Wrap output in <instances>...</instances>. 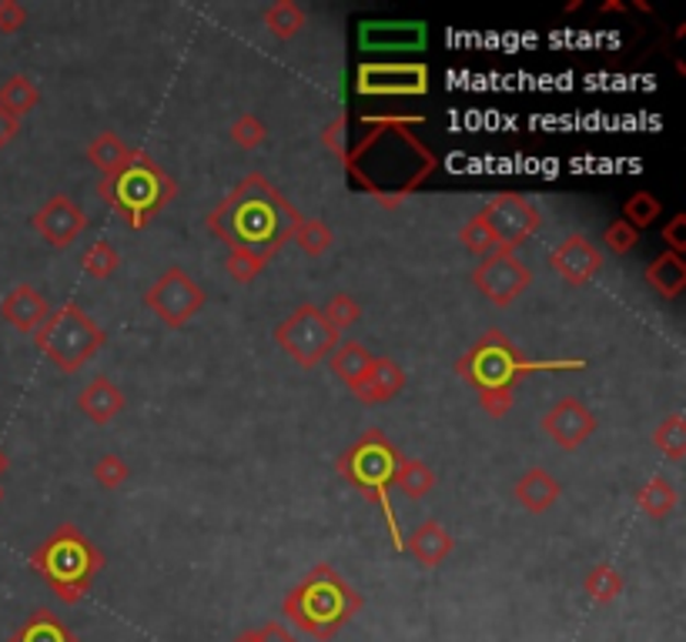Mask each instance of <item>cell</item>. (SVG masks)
Instances as JSON below:
<instances>
[{
	"instance_id": "6da1fadb",
	"label": "cell",
	"mask_w": 686,
	"mask_h": 642,
	"mask_svg": "<svg viewBox=\"0 0 686 642\" xmlns=\"http://www.w3.org/2000/svg\"><path fill=\"white\" fill-rule=\"evenodd\" d=\"M299 221L302 211L255 171L214 205L205 224L228 248H248L275 258L284 242H292Z\"/></svg>"
},
{
	"instance_id": "7a4b0ae2",
	"label": "cell",
	"mask_w": 686,
	"mask_h": 642,
	"mask_svg": "<svg viewBox=\"0 0 686 642\" xmlns=\"http://www.w3.org/2000/svg\"><path fill=\"white\" fill-rule=\"evenodd\" d=\"M583 362H526L520 355L516 341L505 331L489 328L473 348H466V355L455 362V375H460L476 395L482 412L492 419H505L516 405V385L539 372V369H580Z\"/></svg>"
},
{
	"instance_id": "3957f363",
	"label": "cell",
	"mask_w": 686,
	"mask_h": 642,
	"mask_svg": "<svg viewBox=\"0 0 686 642\" xmlns=\"http://www.w3.org/2000/svg\"><path fill=\"white\" fill-rule=\"evenodd\" d=\"M281 612L299 632L318 642H328L362 612V596L359 590H352V582L346 575H338L328 562H318L299 586L281 599Z\"/></svg>"
},
{
	"instance_id": "277c9868",
	"label": "cell",
	"mask_w": 686,
	"mask_h": 642,
	"mask_svg": "<svg viewBox=\"0 0 686 642\" xmlns=\"http://www.w3.org/2000/svg\"><path fill=\"white\" fill-rule=\"evenodd\" d=\"M97 191L131 231H141L178 198V182L148 151L131 148L118 171L104 174Z\"/></svg>"
},
{
	"instance_id": "5b68a950",
	"label": "cell",
	"mask_w": 686,
	"mask_h": 642,
	"mask_svg": "<svg viewBox=\"0 0 686 642\" xmlns=\"http://www.w3.org/2000/svg\"><path fill=\"white\" fill-rule=\"evenodd\" d=\"M31 569L47 582L65 606H78L88 599L97 572L104 569V556L78 525H57L34 549Z\"/></svg>"
},
{
	"instance_id": "8992f818",
	"label": "cell",
	"mask_w": 686,
	"mask_h": 642,
	"mask_svg": "<svg viewBox=\"0 0 686 642\" xmlns=\"http://www.w3.org/2000/svg\"><path fill=\"white\" fill-rule=\"evenodd\" d=\"M398 452L382 429H369L362 439H356L346 452L335 458V472L346 479L356 492H362L369 502H375V509L382 512L385 525H388V536H392V546L403 552V533H398V518L392 512V502H388V489H392V479H395V469H398Z\"/></svg>"
},
{
	"instance_id": "52a82bcc",
	"label": "cell",
	"mask_w": 686,
	"mask_h": 642,
	"mask_svg": "<svg viewBox=\"0 0 686 642\" xmlns=\"http://www.w3.org/2000/svg\"><path fill=\"white\" fill-rule=\"evenodd\" d=\"M31 338L65 375L81 372L107 345V331L78 302L57 305Z\"/></svg>"
},
{
	"instance_id": "ba28073f",
	"label": "cell",
	"mask_w": 686,
	"mask_h": 642,
	"mask_svg": "<svg viewBox=\"0 0 686 642\" xmlns=\"http://www.w3.org/2000/svg\"><path fill=\"white\" fill-rule=\"evenodd\" d=\"M275 345L299 369H318L338 348V331L325 322L318 305H299L289 318L278 322Z\"/></svg>"
},
{
	"instance_id": "9c48e42d",
	"label": "cell",
	"mask_w": 686,
	"mask_h": 642,
	"mask_svg": "<svg viewBox=\"0 0 686 642\" xmlns=\"http://www.w3.org/2000/svg\"><path fill=\"white\" fill-rule=\"evenodd\" d=\"M144 308H151L167 328H182L205 308V291L185 268H167L144 291Z\"/></svg>"
},
{
	"instance_id": "30bf717a",
	"label": "cell",
	"mask_w": 686,
	"mask_h": 642,
	"mask_svg": "<svg viewBox=\"0 0 686 642\" xmlns=\"http://www.w3.org/2000/svg\"><path fill=\"white\" fill-rule=\"evenodd\" d=\"M479 218L486 221V227L492 231V238L499 248H509V252H516L520 245H526L539 224H543V214L533 201H526L523 195H496L486 201V208L479 211Z\"/></svg>"
},
{
	"instance_id": "8fae6325",
	"label": "cell",
	"mask_w": 686,
	"mask_h": 642,
	"mask_svg": "<svg viewBox=\"0 0 686 642\" xmlns=\"http://www.w3.org/2000/svg\"><path fill=\"white\" fill-rule=\"evenodd\" d=\"M473 284L479 288V295H486L489 305L496 308H509L523 291L533 284V271L516 258V252L509 248H496L489 252L476 271H473Z\"/></svg>"
},
{
	"instance_id": "7c38bea8",
	"label": "cell",
	"mask_w": 686,
	"mask_h": 642,
	"mask_svg": "<svg viewBox=\"0 0 686 642\" xmlns=\"http://www.w3.org/2000/svg\"><path fill=\"white\" fill-rule=\"evenodd\" d=\"M356 91L362 97H419L429 91V68L419 61L362 65Z\"/></svg>"
},
{
	"instance_id": "4fadbf2b",
	"label": "cell",
	"mask_w": 686,
	"mask_h": 642,
	"mask_svg": "<svg viewBox=\"0 0 686 642\" xmlns=\"http://www.w3.org/2000/svg\"><path fill=\"white\" fill-rule=\"evenodd\" d=\"M31 224H34V231H37V235H40L50 248H68V245H74V242L84 235L88 214H84V208H81L74 198H68V195H54V198H47V201L37 208V214L31 218Z\"/></svg>"
},
{
	"instance_id": "5bb4252c",
	"label": "cell",
	"mask_w": 686,
	"mask_h": 642,
	"mask_svg": "<svg viewBox=\"0 0 686 642\" xmlns=\"http://www.w3.org/2000/svg\"><path fill=\"white\" fill-rule=\"evenodd\" d=\"M543 432L562 448V452H577L583 442L593 439L596 432V416L586 408V401L566 395L559 398L549 412L543 416Z\"/></svg>"
},
{
	"instance_id": "9a60e30c",
	"label": "cell",
	"mask_w": 686,
	"mask_h": 642,
	"mask_svg": "<svg viewBox=\"0 0 686 642\" xmlns=\"http://www.w3.org/2000/svg\"><path fill=\"white\" fill-rule=\"evenodd\" d=\"M549 265L566 284L580 288V284H590L603 271V252L586 235H569L559 248L549 252Z\"/></svg>"
},
{
	"instance_id": "2e32d148",
	"label": "cell",
	"mask_w": 686,
	"mask_h": 642,
	"mask_svg": "<svg viewBox=\"0 0 686 642\" xmlns=\"http://www.w3.org/2000/svg\"><path fill=\"white\" fill-rule=\"evenodd\" d=\"M0 315H4V322L14 328V331H21V335H34L40 325H44V318L50 315V305H47V299L40 295V291L34 288V284H27V281H21V284H14L4 299H0Z\"/></svg>"
},
{
	"instance_id": "e0dca14e",
	"label": "cell",
	"mask_w": 686,
	"mask_h": 642,
	"mask_svg": "<svg viewBox=\"0 0 686 642\" xmlns=\"http://www.w3.org/2000/svg\"><path fill=\"white\" fill-rule=\"evenodd\" d=\"M406 388V369L392 362V359H372V365L365 369V375L349 388L362 405H382L392 401L398 392Z\"/></svg>"
},
{
	"instance_id": "ac0fdd59",
	"label": "cell",
	"mask_w": 686,
	"mask_h": 642,
	"mask_svg": "<svg viewBox=\"0 0 686 642\" xmlns=\"http://www.w3.org/2000/svg\"><path fill=\"white\" fill-rule=\"evenodd\" d=\"M455 549V539L445 533V525L435 518H426L422 525L409 533V539H403V552H409L422 569H435L442 565Z\"/></svg>"
},
{
	"instance_id": "d6986e66",
	"label": "cell",
	"mask_w": 686,
	"mask_h": 642,
	"mask_svg": "<svg viewBox=\"0 0 686 642\" xmlns=\"http://www.w3.org/2000/svg\"><path fill=\"white\" fill-rule=\"evenodd\" d=\"M78 408L81 416L94 425H111L114 419H118V412L125 408V392L114 385L111 378L97 375L94 382H88L78 395Z\"/></svg>"
},
{
	"instance_id": "ffe728a7",
	"label": "cell",
	"mask_w": 686,
	"mask_h": 642,
	"mask_svg": "<svg viewBox=\"0 0 686 642\" xmlns=\"http://www.w3.org/2000/svg\"><path fill=\"white\" fill-rule=\"evenodd\" d=\"M559 495H562L559 479L553 472L539 469V465H536V469H526L516 479V486H512V499H516V505L526 509V512H533V515L549 512L559 502Z\"/></svg>"
},
{
	"instance_id": "44dd1931",
	"label": "cell",
	"mask_w": 686,
	"mask_h": 642,
	"mask_svg": "<svg viewBox=\"0 0 686 642\" xmlns=\"http://www.w3.org/2000/svg\"><path fill=\"white\" fill-rule=\"evenodd\" d=\"M359 44L369 50H416L426 44V24H362Z\"/></svg>"
},
{
	"instance_id": "7402d4cb",
	"label": "cell",
	"mask_w": 686,
	"mask_h": 642,
	"mask_svg": "<svg viewBox=\"0 0 686 642\" xmlns=\"http://www.w3.org/2000/svg\"><path fill=\"white\" fill-rule=\"evenodd\" d=\"M643 281L656 291V295L663 299H679L683 295V288H686V258L666 252L660 258H653L643 271Z\"/></svg>"
},
{
	"instance_id": "603a6c76",
	"label": "cell",
	"mask_w": 686,
	"mask_h": 642,
	"mask_svg": "<svg viewBox=\"0 0 686 642\" xmlns=\"http://www.w3.org/2000/svg\"><path fill=\"white\" fill-rule=\"evenodd\" d=\"M11 642H78V635L65 626L61 616H54L50 609H37L18 626Z\"/></svg>"
},
{
	"instance_id": "cb8c5ba5",
	"label": "cell",
	"mask_w": 686,
	"mask_h": 642,
	"mask_svg": "<svg viewBox=\"0 0 686 642\" xmlns=\"http://www.w3.org/2000/svg\"><path fill=\"white\" fill-rule=\"evenodd\" d=\"M372 352L362 345V341H356V338H349V341H338V348L328 355V369H332V375L338 378V382H346L349 388L365 375V369L372 365Z\"/></svg>"
},
{
	"instance_id": "d4e9b609",
	"label": "cell",
	"mask_w": 686,
	"mask_h": 642,
	"mask_svg": "<svg viewBox=\"0 0 686 642\" xmlns=\"http://www.w3.org/2000/svg\"><path fill=\"white\" fill-rule=\"evenodd\" d=\"M392 486H398L406 499H426L432 489H435V472L429 469V462L422 458H398V469H395V479Z\"/></svg>"
},
{
	"instance_id": "484cf974",
	"label": "cell",
	"mask_w": 686,
	"mask_h": 642,
	"mask_svg": "<svg viewBox=\"0 0 686 642\" xmlns=\"http://www.w3.org/2000/svg\"><path fill=\"white\" fill-rule=\"evenodd\" d=\"M583 590L596 606H609L623 596L626 582L619 575V569L613 562H596L586 575H583Z\"/></svg>"
},
{
	"instance_id": "4316f807",
	"label": "cell",
	"mask_w": 686,
	"mask_h": 642,
	"mask_svg": "<svg viewBox=\"0 0 686 642\" xmlns=\"http://www.w3.org/2000/svg\"><path fill=\"white\" fill-rule=\"evenodd\" d=\"M261 21H265V27H268L278 40H292V37H299L302 27H305V11L295 4V0H275V4L265 8Z\"/></svg>"
},
{
	"instance_id": "83f0119b",
	"label": "cell",
	"mask_w": 686,
	"mask_h": 642,
	"mask_svg": "<svg viewBox=\"0 0 686 642\" xmlns=\"http://www.w3.org/2000/svg\"><path fill=\"white\" fill-rule=\"evenodd\" d=\"M637 505L653 518V522H663L673 515L676 509V489L663 479V476H653L650 482H643L637 489Z\"/></svg>"
},
{
	"instance_id": "f1b7e54d",
	"label": "cell",
	"mask_w": 686,
	"mask_h": 642,
	"mask_svg": "<svg viewBox=\"0 0 686 642\" xmlns=\"http://www.w3.org/2000/svg\"><path fill=\"white\" fill-rule=\"evenodd\" d=\"M37 104H40V91L27 74H14L0 84V107L11 110L14 118H24V114H31Z\"/></svg>"
},
{
	"instance_id": "f546056e",
	"label": "cell",
	"mask_w": 686,
	"mask_h": 642,
	"mask_svg": "<svg viewBox=\"0 0 686 642\" xmlns=\"http://www.w3.org/2000/svg\"><path fill=\"white\" fill-rule=\"evenodd\" d=\"M128 154H131V148H128L118 135H111V131L97 135V138L88 144V161L101 171V178H104V174H111V171H118V167L125 164Z\"/></svg>"
},
{
	"instance_id": "4dcf8cb0",
	"label": "cell",
	"mask_w": 686,
	"mask_h": 642,
	"mask_svg": "<svg viewBox=\"0 0 686 642\" xmlns=\"http://www.w3.org/2000/svg\"><path fill=\"white\" fill-rule=\"evenodd\" d=\"M292 242H295L309 258H322V255L332 248L335 235H332V227H328L322 218H302V221L295 224V231H292Z\"/></svg>"
},
{
	"instance_id": "1f68e13d",
	"label": "cell",
	"mask_w": 686,
	"mask_h": 642,
	"mask_svg": "<svg viewBox=\"0 0 686 642\" xmlns=\"http://www.w3.org/2000/svg\"><path fill=\"white\" fill-rule=\"evenodd\" d=\"M653 445L660 448V455H666L670 462H679L686 455V419L679 412L666 416L656 429H653Z\"/></svg>"
},
{
	"instance_id": "d6a6232c",
	"label": "cell",
	"mask_w": 686,
	"mask_h": 642,
	"mask_svg": "<svg viewBox=\"0 0 686 642\" xmlns=\"http://www.w3.org/2000/svg\"><path fill=\"white\" fill-rule=\"evenodd\" d=\"M271 258L268 255H261V252H248V248H228V258H224V271H228V278L232 281H239V284H252L261 271H265V265H268Z\"/></svg>"
},
{
	"instance_id": "836d02e7",
	"label": "cell",
	"mask_w": 686,
	"mask_h": 642,
	"mask_svg": "<svg viewBox=\"0 0 686 642\" xmlns=\"http://www.w3.org/2000/svg\"><path fill=\"white\" fill-rule=\"evenodd\" d=\"M81 268H84V275H88V278H94V281H107L114 271L121 268V255L114 252V245H111V242H94V245L81 255Z\"/></svg>"
},
{
	"instance_id": "e575fe53",
	"label": "cell",
	"mask_w": 686,
	"mask_h": 642,
	"mask_svg": "<svg viewBox=\"0 0 686 642\" xmlns=\"http://www.w3.org/2000/svg\"><path fill=\"white\" fill-rule=\"evenodd\" d=\"M660 214H663V205L650 191H637L633 198H626V205H623V221L630 227H637V231L656 224Z\"/></svg>"
},
{
	"instance_id": "d590c367",
	"label": "cell",
	"mask_w": 686,
	"mask_h": 642,
	"mask_svg": "<svg viewBox=\"0 0 686 642\" xmlns=\"http://www.w3.org/2000/svg\"><path fill=\"white\" fill-rule=\"evenodd\" d=\"M322 315H325V322L341 335V331L352 328V325L362 318V305H359L352 295H346V291H335V295L328 299V305L322 308Z\"/></svg>"
},
{
	"instance_id": "8d00e7d4",
	"label": "cell",
	"mask_w": 686,
	"mask_h": 642,
	"mask_svg": "<svg viewBox=\"0 0 686 642\" xmlns=\"http://www.w3.org/2000/svg\"><path fill=\"white\" fill-rule=\"evenodd\" d=\"M460 242H463V248H466L469 255H476V258H486L489 252L499 248L496 238H492V231L486 227V221H482L479 214H473V218L460 227Z\"/></svg>"
},
{
	"instance_id": "74e56055",
	"label": "cell",
	"mask_w": 686,
	"mask_h": 642,
	"mask_svg": "<svg viewBox=\"0 0 686 642\" xmlns=\"http://www.w3.org/2000/svg\"><path fill=\"white\" fill-rule=\"evenodd\" d=\"M268 138V128L265 121L258 118V114H239V118L232 121V141L245 151H255L258 144H265Z\"/></svg>"
},
{
	"instance_id": "f35d334b",
	"label": "cell",
	"mask_w": 686,
	"mask_h": 642,
	"mask_svg": "<svg viewBox=\"0 0 686 642\" xmlns=\"http://www.w3.org/2000/svg\"><path fill=\"white\" fill-rule=\"evenodd\" d=\"M94 479L101 489H121L128 479H131V469H128V462L121 455H101L97 465H94Z\"/></svg>"
},
{
	"instance_id": "ab89813d",
	"label": "cell",
	"mask_w": 686,
	"mask_h": 642,
	"mask_svg": "<svg viewBox=\"0 0 686 642\" xmlns=\"http://www.w3.org/2000/svg\"><path fill=\"white\" fill-rule=\"evenodd\" d=\"M603 242H606V248H609L613 255H630V252L637 248V242H640V231L630 227V224H626V221L619 218V221L606 224Z\"/></svg>"
},
{
	"instance_id": "60d3db41",
	"label": "cell",
	"mask_w": 686,
	"mask_h": 642,
	"mask_svg": "<svg viewBox=\"0 0 686 642\" xmlns=\"http://www.w3.org/2000/svg\"><path fill=\"white\" fill-rule=\"evenodd\" d=\"M27 24V11L18 0H0V34H18Z\"/></svg>"
},
{
	"instance_id": "b9f144b4",
	"label": "cell",
	"mask_w": 686,
	"mask_h": 642,
	"mask_svg": "<svg viewBox=\"0 0 686 642\" xmlns=\"http://www.w3.org/2000/svg\"><path fill=\"white\" fill-rule=\"evenodd\" d=\"M663 242L670 245L673 255H686V214H676L670 224H663Z\"/></svg>"
},
{
	"instance_id": "7bdbcfd3",
	"label": "cell",
	"mask_w": 686,
	"mask_h": 642,
	"mask_svg": "<svg viewBox=\"0 0 686 642\" xmlns=\"http://www.w3.org/2000/svg\"><path fill=\"white\" fill-rule=\"evenodd\" d=\"M322 141H325V148H328L335 157H341V154L349 151V148H346V114H338V118L325 128Z\"/></svg>"
},
{
	"instance_id": "ee69618b",
	"label": "cell",
	"mask_w": 686,
	"mask_h": 642,
	"mask_svg": "<svg viewBox=\"0 0 686 642\" xmlns=\"http://www.w3.org/2000/svg\"><path fill=\"white\" fill-rule=\"evenodd\" d=\"M258 642H299V635L292 632V629H284L281 622H265L261 629H258Z\"/></svg>"
},
{
	"instance_id": "f6af8a7d",
	"label": "cell",
	"mask_w": 686,
	"mask_h": 642,
	"mask_svg": "<svg viewBox=\"0 0 686 642\" xmlns=\"http://www.w3.org/2000/svg\"><path fill=\"white\" fill-rule=\"evenodd\" d=\"M18 135H21V118H14L11 110L0 107V151H4Z\"/></svg>"
},
{
	"instance_id": "bcb514c9",
	"label": "cell",
	"mask_w": 686,
	"mask_h": 642,
	"mask_svg": "<svg viewBox=\"0 0 686 642\" xmlns=\"http://www.w3.org/2000/svg\"><path fill=\"white\" fill-rule=\"evenodd\" d=\"M235 642H258V629H245L235 635Z\"/></svg>"
},
{
	"instance_id": "7dc6e473",
	"label": "cell",
	"mask_w": 686,
	"mask_h": 642,
	"mask_svg": "<svg viewBox=\"0 0 686 642\" xmlns=\"http://www.w3.org/2000/svg\"><path fill=\"white\" fill-rule=\"evenodd\" d=\"M600 11H626V4H619V0H606V4H600Z\"/></svg>"
},
{
	"instance_id": "c3c4849f",
	"label": "cell",
	"mask_w": 686,
	"mask_h": 642,
	"mask_svg": "<svg viewBox=\"0 0 686 642\" xmlns=\"http://www.w3.org/2000/svg\"><path fill=\"white\" fill-rule=\"evenodd\" d=\"M8 465H11V462H8L4 448H0V476H4V472H8Z\"/></svg>"
},
{
	"instance_id": "681fc988",
	"label": "cell",
	"mask_w": 686,
	"mask_h": 642,
	"mask_svg": "<svg viewBox=\"0 0 686 642\" xmlns=\"http://www.w3.org/2000/svg\"><path fill=\"white\" fill-rule=\"evenodd\" d=\"M0 502H4V489H0Z\"/></svg>"
}]
</instances>
